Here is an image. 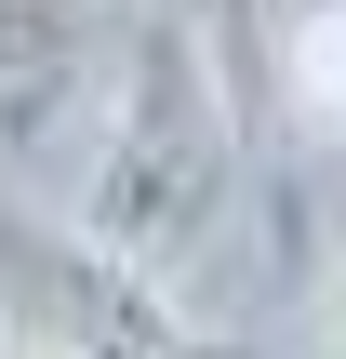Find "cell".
Instances as JSON below:
<instances>
[{"label":"cell","mask_w":346,"mask_h":359,"mask_svg":"<svg viewBox=\"0 0 346 359\" xmlns=\"http://www.w3.org/2000/svg\"><path fill=\"white\" fill-rule=\"evenodd\" d=\"M240 40H253L267 120L346 160V0H240Z\"/></svg>","instance_id":"277c9868"},{"label":"cell","mask_w":346,"mask_h":359,"mask_svg":"<svg viewBox=\"0 0 346 359\" xmlns=\"http://www.w3.org/2000/svg\"><path fill=\"white\" fill-rule=\"evenodd\" d=\"M240 200V93L213 67L200 27H147L120 67H107V133H93V173H80V226L120 240L133 266H187L213 240V213Z\"/></svg>","instance_id":"6da1fadb"},{"label":"cell","mask_w":346,"mask_h":359,"mask_svg":"<svg viewBox=\"0 0 346 359\" xmlns=\"http://www.w3.org/2000/svg\"><path fill=\"white\" fill-rule=\"evenodd\" d=\"M200 320L173 306L160 266H133L120 240H93L80 213H13L0 200V346H53V359H160Z\"/></svg>","instance_id":"7a4b0ae2"},{"label":"cell","mask_w":346,"mask_h":359,"mask_svg":"<svg viewBox=\"0 0 346 359\" xmlns=\"http://www.w3.org/2000/svg\"><path fill=\"white\" fill-rule=\"evenodd\" d=\"M107 0H0V173L53 160L107 107Z\"/></svg>","instance_id":"3957f363"}]
</instances>
